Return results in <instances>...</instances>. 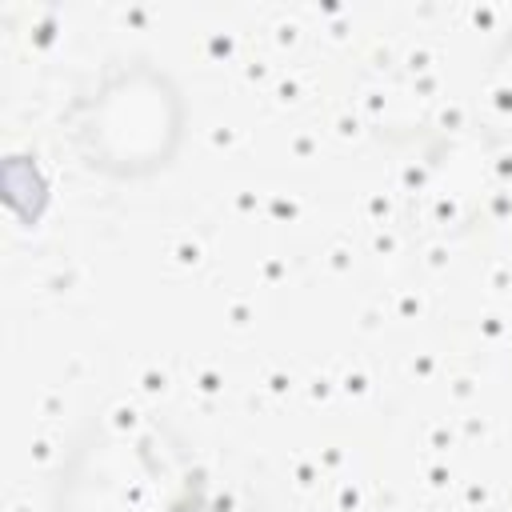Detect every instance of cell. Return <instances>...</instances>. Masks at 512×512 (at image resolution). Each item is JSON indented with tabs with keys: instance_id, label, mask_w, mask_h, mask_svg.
<instances>
[{
	"instance_id": "cell-1",
	"label": "cell",
	"mask_w": 512,
	"mask_h": 512,
	"mask_svg": "<svg viewBox=\"0 0 512 512\" xmlns=\"http://www.w3.org/2000/svg\"><path fill=\"white\" fill-rule=\"evenodd\" d=\"M64 512H260L244 488L220 484L184 440L156 428L76 448L64 480Z\"/></svg>"
}]
</instances>
